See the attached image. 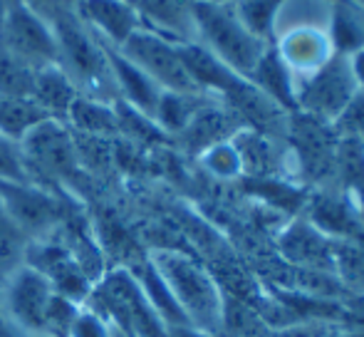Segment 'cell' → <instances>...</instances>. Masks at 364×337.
<instances>
[{"label": "cell", "mask_w": 364, "mask_h": 337, "mask_svg": "<svg viewBox=\"0 0 364 337\" xmlns=\"http://www.w3.org/2000/svg\"><path fill=\"white\" fill-rule=\"evenodd\" d=\"M25 263L40 270L48 278V283L53 285L55 293L73 300L77 305H85L90 300L92 290H95L92 275L82 268L80 258L60 243L30 241Z\"/></svg>", "instance_id": "cell-11"}, {"label": "cell", "mask_w": 364, "mask_h": 337, "mask_svg": "<svg viewBox=\"0 0 364 337\" xmlns=\"http://www.w3.org/2000/svg\"><path fill=\"white\" fill-rule=\"evenodd\" d=\"M129 270L136 278V283L141 285V290H144V295H146L149 303H151V308L156 310V315L168 328V333H171V330H191L186 315L181 313L176 298H173V293L168 290L166 280H164L161 273L154 268L151 260H144L141 265H134V268H129Z\"/></svg>", "instance_id": "cell-21"}, {"label": "cell", "mask_w": 364, "mask_h": 337, "mask_svg": "<svg viewBox=\"0 0 364 337\" xmlns=\"http://www.w3.org/2000/svg\"><path fill=\"white\" fill-rule=\"evenodd\" d=\"M310 223L335 241H345V238H355L364 233L362 216L355 211V206L345 196H332V193H320L312 198Z\"/></svg>", "instance_id": "cell-18"}, {"label": "cell", "mask_w": 364, "mask_h": 337, "mask_svg": "<svg viewBox=\"0 0 364 337\" xmlns=\"http://www.w3.org/2000/svg\"><path fill=\"white\" fill-rule=\"evenodd\" d=\"M68 337H114V333L109 328V320H105L92 308H82Z\"/></svg>", "instance_id": "cell-33"}, {"label": "cell", "mask_w": 364, "mask_h": 337, "mask_svg": "<svg viewBox=\"0 0 364 337\" xmlns=\"http://www.w3.org/2000/svg\"><path fill=\"white\" fill-rule=\"evenodd\" d=\"M65 124H73L77 132H82L87 137H107L119 132L114 105H107V102L92 100V97L85 95H80L73 102Z\"/></svg>", "instance_id": "cell-24"}, {"label": "cell", "mask_w": 364, "mask_h": 337, "mask_svg": "<svg viewBox=\"0 0 364 337\" xmlns=\"http://www.w3.org/2000/svg\"><path fill=\"white\" fill-rule=\"evenodd\" d=\"M193 28L196 40L211 55H216L233 73L248 80L258 60L268 50V43L255 38L238 20L230 5H213L203 0H193Z\"/></svg>", "instance_id": "cell-3"}, {"label": "cell", "mask_w": 364, "mask_h": 337, "mask_svg": "<svg viewBox=\"0 0 364 337\" xmlns=\"http://www.w3.org/2000/svg\"><path fill=\"white\" fill-rule=\"evenodd\" d=\"M330 43L335 55L350 58L364 48V8L355 0H337L330 13Z\"/></svg>", "instance_id": "cell-22"}, {"label": "cell", "mask_w": 364, "mask_h": 337, "mask_svg": "<svg viewBox=\"0 0 364 337\" xmlns=\"http://www.w3.org/2000/svg\"><path fill=\"white\" fill-rule=\"evenodd\" d=\"M149 260L166 280L191 330L216 335L223 325V295L211 273L193 258L183 255L181 251H171V248L154 251Z\"/></svg>", "instance_id": "cell-1"}, {"label": "cell", "mask_w": 364, "mask_h": 337, "mask_svg": "<svg viewBox=\"0 0 364 337\" xmlns=\"http://www.w3.org/2000/svg\"><path fill=\"white\" fill-rule=\"evenodd\" d=\"M238 114L230 109H223V107H213L211 102L201 107V109L193 114V119L186 124V129L181 132L183 144L191 151H198L203 154L206 149H211L213 144H220V141H228L230 137L238 129Z\"/></svg>", "instance_id": "cell-17"}, {"label": "cell", "mask_w": 364, "mask_h": 337, "mask_svg": "<svg viewBox=\"0 0 364 337\" xmlns=\"http://www.w3.org/2000/svg\"><path fill=\"white\" fill-rule=\"evenodd\" d=\"M28 236L15 226L10 213L5 211L3 201H0V283L13 273L15 268L25 263V253H28Z\"/></svg>", "instance_id": "cell-30"}, {"label": "cell", "mask_w": 364, "mask_h": 337, "mask_svg": "<svg viewBox=\"0 0 364 337\" xmlns=\"http://www.w3.org/2000/svg\"><path fill=\"white\" fill-rule=\"evenodd\" d=\"M15 337H45V335H23V333H18Z\"/></svg>", "instance_id": "cell-37"}, {"label": "cell", "mask_w": 364, "mask_h": 337, "mask_svg": "<svg viewBox=\"0 0 364 337\" xmlns=\"http://www.w3.org/2000/svg\"><path fill=\"white\" fill-rule=\"evenodd\" d=\"M335 166L347 188V201L364 218V141L355 134H345L335 151Z\"/></svg>", "instance_id": "cell-23"}, {"label": "cell", "mask_w": 364, "mask_h": 337, "mask_svg": "<svg viewBox=\"0 0 364 337\" xmlns=\"http://www.w3.org/2000/svg\"><path fill=\"white\" fill-rule=\"evenodd\" d=\"M18 3L23 5L25 10H30L33 15H38L40 20H45L50 28H53L55 20L63 18V15L73 8L70 0H18Z\"/></svg>", "instance_id": "cell-34"}, {"label": "cell", "mask_w": 364, "mask_h": 337, "mask_svg": "<svg viewBox=\"0 0 364 337\" xmlns=\"http://www.w3.org/2000/svg\"><path fill=\"white\" fill-rule=\"evenodd\" d=\"M350 70H352V77H355L357 87L364 92V48L357 50V53H352L350 58Z\"/></svg>", "instance_id": "cell-35"}, {"label": "cell", "mask_w": 364, "mask_h": 337, "mask_svg": "<svg viewBox=\"0 0 364 337\" xmlns=\"http://www.w3.org/2000/svg\"><path fill=\"white\" fill-rule=\"evenodd\" d=\"M77 97H80L77 87L58 65H48V68L38 70L33 97H30V100H33L50 119H60V122L68 119V112Z\"/></svg>", "instance_id": "cell-19"}, {"label": "cell", "mask_w": 364, "mask_h": 337, "mask_svg": "<svg viewBox=\"0 0 364 337\" xmlns=\"http://www.w3.org/2000/svg\"><path fill=\"white\" fill-rule=\"evenodd\" d=\"M25 166L33 178L40 171L50 178H70L80 168V149L73 132L60 119H43L20 139Z\"/></svg>", "instance_id": "cell-9"}, {"label": "cell", "mask_w": 364, "mask_h": 337, "mask_svg": "<svg viewBox=\"0 0 364 337\" xmlns=\"http://www.w3.org/2000/svg\"><path fill=\"white\" fill-rule=\"evenodd\" d=\"M0 48L33 65L35 70L58 65V40L53 28L20 3L5 8L0 23Z\"/></svg>", "instance_id": "cell-10"}, {"label": "cell", "mask_w": 364, "mask_h": 337, "mask_svg": "<svg viewBox=\"0 0 364 337\" xmlns=\"http://www.w3.org/2000/svg\"><path fill=\"white\" fill-rule=\"evenodd\" d=\"M75 15L100 43L119 50L141 25V18L124 0H77Z\"/></svg>", "instance_id": "cell-12"}, {"label": "cell", "mask_w": 364, "mask_h": 337, "mask_svg": "<svg viewBox=\"0 0 364 337\" xmlns=\"http://www.w3.org/2000/svg\"><path fill=\"white\" fill-rule=\"evenodd\" d=\"M0 181H33L25 166L20 141L10 139L0 132Z\"/></svg>", "instance_id": "cell-32"}, {"label": "cell", "mask_w": 364, "mask_h": 337, "mask_svg": "<svg viewBox=\"0 0 364 337\" xmlns=\"http://www.w3.org/2000/svg\"><path fill=\"white\" fill-rule=\"evenodd\" d=\"M55 290L40 270L23 263L0 283V305L3 315L18 333L43 335L50 300Z\"/></svg>", "instance_id": "cell-7"}, {"label": "cell", "mask_w": 364, "mask_h": 337, "mask_svg": "<svg viewBox=\"0 0 364 337\" xmlns=\"http://www.w3.org/2000/svg\"><path fill=\"white\" fill-rule=\"evenodd\" d=\"M0 201L28 241H48L65 221L63 201L35 181H0Z\"/></svg>", "instance_id": "cell-8"}, {"label": "cell", "mask_w": 364, "mask_h": 337, "mask_svg": "<svg viewBox=\"0 0 364 337\" xmlns=\"http://www.w3.org/2000/svg\"><path fill=\"white\" fill-rule=\"evenodd\" d=\"M119 53L146 73L164 92H183V95H203L193 77L188 75L183 58L178 53V43L154 33V30L139 28Z\"/></svg>", "instance_id": "cell-5"}, {"label": "cell", "mask_w": 364, "mask_h": 337, "mask_svg": "<svg viewBox=\"0 0 364 337\" xmlns=\"http://www.w3.org/2000/svg\"><path fill=\"white\" fill-rule=\"evenodd\" d=\"M124 3H129L132 8H136V3H139V0H124Z\"/></svg>", "instance_id": "cell-38"}, {"label": "cell", "mask_w": 364, "mask_h": 337, "mask_svg": "<svg viewBox=\"0 0 364 337\" xmlns=\"http://www.w3.org/2000/svg\"><path fill=\"white\" fill-rule=\"evenodd\" d=\"M203 166L211 173H216L218 178H233L243 171V164H240L238 149L233 146V141H220V144H213L211 149H206L201 154Z\"/></svg>", "instance_id": "cell-31"}, {"label": "cell", "mask_w": 364, "mask_h": 337, "mask_svg": "<svg viewBox=\"0 0 364 337\" xmlns=\"http://www.w3.org/2000/svg\"><path fill=\"white\" fill-rule=\"evenodd\" d=\"M250 82L258 87L265 97L275 102L280 109H297L295 102V75L288 70V65L280 60L278 50H265L258 60L255 70L250 73Z\"/></svg>", "instance_id": "cell-20"}, {"label": "cell", "mask_w": 364, "mask_h": 337, "mask_svg": "<svg viewBox=\"0 0 364 337\" xmlns=\"http://www.w3.org/2000/svg\"><path fill=\"white\" fill-rule=\"evenodd\" d=\"M357 92L360 87L352 77L350 60L345 55H332L317 73L297 80L295 102L297 109L327 124V122H337V117L347 109Z\"/></svg>", "instance_id": "cell-6"}, {"label": "cell", "mask_w": 364, "mask_h": 337, "mask_svg": "<svg viewBox=\"0 0 364 337\" xmlns=\"http://www.w3.org/2000/svg\"><path fill=\"white\" fill-rule=\"evenodd\" d=\"M136 13L146 30L164 35L173 43H193V0H139Z\"/></svg>", "instance_id": "cell-16"}, {"label": "cell", "mask_w": 364, "mask_h": 337, "mask_svg": "<svg viewBox=\"0 0 364 337\" xmlns=\"http://www.w3.org/2000/svg\"><path fill=\"white\" fill-rule=\"evenodd\" d=\"M355 3H360V5H362V8H364V0H355Z\"/></svg>", "instance_id": "cell-39"}, {"label": "cell", "mask_w": 364, "mask_h": 337, "mask_svg": "<svg viewBox=\"0 0 364 337\" xmlns=\"http://www.w3.org/2000/svg\"><path fill=\"white\" fill-rule=\"evenodd\" d=\"M50 119L33 100H3L0 97V132L20 141L35 124Z\"/></svg>", "instance_id": "cell-29"}, {"label": "cell", "mask_w": 364, "mask_h": 337, "mask_svg": "<svg viewBox=\"0 0 364 337\" xmlns=\"http://www.w3.org/2000/svg\"><path fill=\"white\" fill-rule=\"evenodd\" d=\"M288 0H235L230 8L238 15V20L255 35V38L265 40L275 33L280 20V10Z\"/></svg>", "instance_id": "cell-26"}, {"label": "cell", "mask_w": 364, "mask_h": 337, "mask_svg": "<svg viewBox=\"0 0 364 337\" xmlns=\"http://www.w3.org/2000/svg\"><path fill=\"white\" fill-rule=\"evenodd\" d=\"M362 141H364V137H362Z\"/></svg>", "instance_id": "cell-41"}, {"label": "cell", "mask_w": 364, "mask_h": 337, "mask_svg": "<svg viewBox=\"0 0 364 337\" xmlns=\"http://www.w3.org/2000/svg\"><path fill=\"white\" fill-rule=\"evenodd\" d=\"M38 70L0 48V97L3 100H30Z\"/></svg>", "instance_id": "cell-28"}, {"label": "cell", "mask_w": 364, "mask_h": 337, "mask_svg": "<svg viewBox=\"0 0 364 337\" xmlns=\"http://www.w3.org/2000/svg\"><path fill=\"white\" fill-rule=\"evenodd\" d=\"M206 95H183V92H161L154 124L166 134H181L198 109L206 105Z\"/></svg>", "instance_id": "cell-25"}, {"label": "cell", "mask_w": 364, "mask_h": 337, "mask_svg": "<svg viewBox=\"0 0 364 337\" xmlns=\"http://www.w3.org/2000/svg\"><path fill=\"white\" fill-rule=\"evenodd\" d=\"M278 55L288 65L290 73L295 75L297 85V80L317 73L335 55V50H332L330 35L317 28H310V25H302V28H292L283 35Z\"/></svg>", "instance_id": "cell-14"}, {"label": "cell", "mask_w": 364, "mask_h": 337, "mask_svg": "<svg viewBox=\"0 0 364 337\" xmlns=\"http://www.w3.org/2000/svg\"><path fill=\"white\" fill-rule=\"evenodd\" d=\"M90 298L102 300V308L92 310L119 325L127 337H168V328L151 308L129 268L109 270L100 283H95Z\"/></svg>", "instance_id": "cell-4"}, {"label": "cell", "mask_w": 364, "mask_h": 337, "mask_svg": "<svg viewBox=\"0 0 364 337\" xmlns=\"http://www.w3.org/2000/svg\"><path fill=\"white\" fill-rule=\"evenodd\" d=\"M102 45H105V43H102ZM105 50H107V60H109L112 80H114L119 102H124L127 107L136 109L139 114L154 119V112H156L159 97H161L164 90L154 82L146 73H141V70L136 68L132 60H127L117 48L105 45Z\"/></svg>", "instance_id": "cell-15"}, {"label": "cell", "mask_w": 364, "mask_h": 337, "mask_svg": "<svg viewBox=\"0 0 364 337\" xmlns=\"http://www.w3.org/2000/svg\"><path fill=\"white\" fill-rule=\"evenodd\" d=\"M53 33L58 40V68L73 80L77 92L107 105L119 102L105 45L82 25L73 8L55 20Z\"/></svg>", "instance_id": "cell-2"}, {"label": "cell", "mask_w": 364, "mask_h": 337, "mask_svg": "<svg viewBox=\"0 0 364 337\" xmlns=\"http://www.w3.org/2000/svg\"><path fill=\"white\" fill-rule=\"evenodd\" d=\"M77 3V0H70V5H75Z\"/></svg>", "instance_id": "cell-40"}, {"label": "cell", "mask_w": 364, "mask_h": 337, "mask_svg": "<svg viewBox=\"0 0 364 337\" xmlns=\"http://www.w3.org/2000/svg\"><path fill=\"white\" fill-rule=\"evenodd\" d=\"M280 253L295 268L335 275V238L317 231L310 221H295L280 233Z\"/></svg>", "instance_id": "cell-13"}, {"label": "cell", "mask_w": 364, "mask_h": 337, "mask_svg": "<svg viewBox=\"0 0 364 337\" xmlns=\"http://www.w3.org/2000/svg\"><path fill=\"white\" fill-rule=\"evenodd\" d=\"M335 275L357 295L364 293V233L335 241Z\"/></svg>", "instance_id": "cell-27"}, {"label": "cell", "mask_w": 364, "mask_h": 337, "mask_svg": "<svg viewBox=\"0 0 364 337\" xmlns=\"http://www.w3.org/2000/svg\"><path fill=\"white\" fill-rule=\"evenodd\" d=\"M203 3H213V5H233L235 0H203Z\"/></svg>", "instance_id": "cell-36"}]
</instances>
